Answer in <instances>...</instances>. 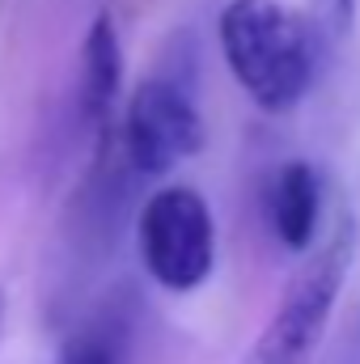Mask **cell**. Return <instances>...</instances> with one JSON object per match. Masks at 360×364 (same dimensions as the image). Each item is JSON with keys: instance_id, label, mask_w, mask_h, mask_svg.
<instances>
[{"instance_id": "6da1fadb", "label": "cell", "mask_w": 360, "mask_h": 364, "mask_svg": "<svg viewBox=\"0 0 360 364\" xmlns=\"http://www.w3.org/2000/svg\"><path fill=\"white\" fill-rule=\"evenodd\" d=\"M216 34H221V51L233 81L259 110L284 114L314 90L322 51L309 17L297 13L292 4L229 0L221 9Z\"/></svg>"}, {"instance_id": "7a4b0ae2", "label": "cell", "mask_w": 360, "mask_h": 364, "mask_svg": "<svg viewBox=\"0 0 360 364\" xmlns=\"http://www.w3.org/2000/svg\"><path fill=\"white\" fill-rule=\"evenodd\" d=\"M356 255V220L352 212H339L322 246L305 259V267L292 275L284 301L275 305L271 322L255 339L250 356L242 364H309L335 314V301L344 292V279Z\"/></svg>"}, {"instance_id": "3957f363", "label": "cell", "mask_w": 360, "mask_h": 364, "mask_svg": "<svg viewBox=\"0 0 360 364\" xmlns=\"http://www.w3.org/2000/svg\"><path fill=\"white\" fill-rule=\"evenodd\" d=\"M140 263L166 292H195L216 267L212 208L195 186H162L144 199L136 220Z\"/></svg>"}, {"instance_id": "277c9868", "label": "cell", "mask_w": 360, "mask_h": 364, "mask_svg": "<svg viewBox=\"0 0 360 364\" xmlns=\"http://www.w3.org/2000/svg\"><path fill=\"white\" fill-rule=\"evenodd\" d=\"M119 136L127 166L144 178H162L203 149V114L179 77H149L127 97Z\"/></svg>"}, {"instance_id": "5b68a950", "label": "cell", "mask_w": 360, "mask_h": 364, "mask_svg": "<svg viewBox=\"0 0 360 364\" xmlns=\"http://www.w3.org/2000/svg\"><path fill=\"white\" fill-rule=\"evenodd\" d=\"M123 93V47L110 13H97L81 43V114L97 136L110 132Z\"/></svg>"}, {"instance_id": "8992f818", "label": "cell", "mask_w": 360, "mask_h": 364, "mask_svg": "<svg viewBox=\"0 0 360 364\" xmlns=\"http://www.w3.org/2000/svg\"><path fill=\"white\" fill-rule=\"evenodd\" d=\"M271 233L288 250H309L322 220V178L309 161H284L268 182Z\"/></svg>"}, {"instance_id": "52a82bcc", "label": "cell", "mask_w": 360, "mask_h": 364, "mask_svg": "<svg viewBox=\"0 0 360 364\" xmlns=\"http://www.w3.org/2000/svg\"><path fill=\"white\" fill-rule=\"evenodd\" d=\"M55 364H123V356H119V339L93 326V331H81L77 339H68Z\"/></svg>"}, {"instance_id": "ba28073f", "label": "cell", "mask_w": 360, "mask_h": 364, "mask_svg": "<svg viewBox=\"0 0 360 364\" xmlns=\"http://www.w3.org/2000/svg\"><path fill=\"white\" fill-rule=\"evenodd\" d=\"M335 4V13L344 17V21H352V9H356V0H331Z\"/></svg>"}, {"instance_id": "9c48e42d", "label": "cell", "mask_w": 360, "mask_h": 364, "mask_svg": "<svg viewBox=\"0 0 360 364\" xmlns=\"http://www.w3.org/2000/svg\"><path fill=\"white\" fill-rule=\"evenodd\" d=\"M0 335H4V292H0Z\"/></svg>"}]
</instances>
